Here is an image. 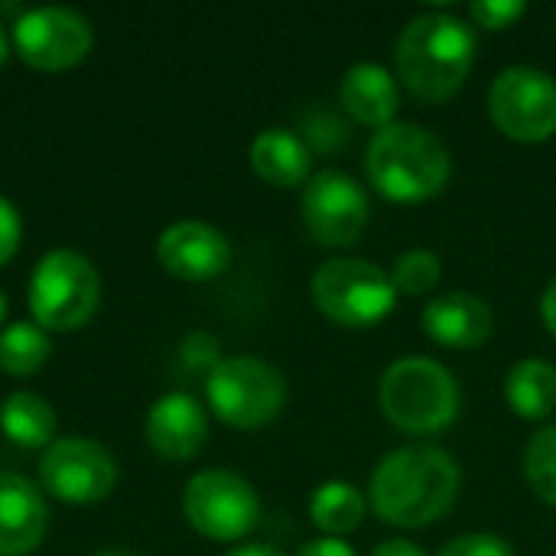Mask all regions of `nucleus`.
Wrapping results in <instances>:
<instances>
[{
  "mask_svg": "<svg viewBox=\"0 0 556 556\" xmlns=\"http://www.w3.org/2000/svg\"><path fill=\"white\" fill-rule=\"evenodd\" d=\"M143 433L156 456L182 463L202 450V443L208 437V414L192 394L173 391V394H163L147 410Z\"/></svg>",
  "mask_w": 556,
  "mask_h": 556,
  "instance_id": "obj_14",
  "label": "nucleus"
},
{
  "mask_svg": "<svg viewBox=\"0 0 556 556\" xmlns=\"http://www.w3.org/2000/svg\"><path fill=\"white\" fill-rule=\"evenodd\" d=\"M300 556H358L345 541H339V538H319V541H309Z\"/></svg>",
  "mask_w": 556,
  "mask_h": 556,
  "instance_id": "obj_29",
  "label": "nucleus"
},
{
  "mask_svg": "<svg viewBox=\"0 0 556 556\" xmlns=\"http://www.w3.org/2000/svg\"><path fill=\"white\" fill-rule=\"evenodd\" d=\"M541 316H544V326L556 336V280L547 283V290L541 296Z\"/></svg>",
  "mask_w": 556,
  "mask_h": 556,
  "instance_id": "obj_31",
  "label": "nucleus"
},
{
  "mask_svg": "<svg viewBox=\"0 0 556 556\" xmlns=\"http://www.w3.org/2000/svg\"><path fill=\"white\" fill-rule=\"evenodd\" d=\"M42 489L68 505H94L117 485L114 456L88 437H62L42 450L39 459Z\"/></svg>",
  "mask_w": 556,
  "mask_h": 556,
  "instance_id": "obj_11",
  "label": "nucleus"
},
{
  "mask_svg": "<svg viewBox=\"0 0 556 556\" xmlns=\"http://www.w3.org/2000/svg\"><path fill=\"white\" fill-rule=\"evenodd\" d=\"M29 313L46 332H68L91 319L101 300L94 264L72 248H55L39 257L29 274Z\"/></svg>",
  "mask_w": 556,
  "mask_h": 556,
  "instance_id": "obj_5",
  "label": "nucleus"
},
{
  "mask_svg": "<svg viewBox=\"0 0 556 556\" xmlns=\"http://www.w3.org/2000/svg\"><path fill=\"white\" fill-rule=\"evenodd\" d=\"M205 397L212 414L228 427L257 430L280 417L287 404V378L264 358L235 355L222 358L205 375Z\"/></svg>",
  "mask_w": 556,
  "mask_h": 556,
  "instance_id": "obj_6",
  "label": "nucleus"
},
{
  "mask_svg": "<svg viewBox=\"0 0 556 556\" xmlns=\"http://www.w3.org/2000/svg\"><path fill=\"white\" fill-rule=\"evenodd\" d=\"M450 150L446 143L420 124L394 121L378 130L365 150L368 182L391 202H427L450 182Z\"/></svg>",
  "mask_w": 556,
  "mask_h": 556,
  "instance_id": "obj_3",
  "label": "nucleus"
},
{
  "mask_svg": "<svg viewBox=\"0 0 556 556\" xmlns=\"http://www.w3.org/2000/svg\"><path fill=\"white\" fill-rule=\"evenodd\" d=\"M156 257L173 277L189 280V283H205L228 270L231 244L215 225L186 218V222H173L169 228H163L156 241Z\"/></svg>",
  "mask_w": 556,
  "mask_h": 556,
  "instance_id": "obj_13",
  "label": "nucleus"
},
{
  "mask_svg": "<svg viewBox=\"0 0 556 556\" xmlns=\"http://www.w3.org/2000/svg\"><path fill=\"white\" fill-rule=\"evenodd\" d=\"M365 511H368L365 495L349 482H326L313 492V502H309L313 525L329 538L358 531L365 521Z\"/></svg>",
  "mask_w": 556,
  "mask_h": 556,
  "instance_id": "obj_21",
  "label": "nucleus"
},
{
  "mask_svg": "<svg viewBox=\"0 0 556 556\" xmlns=\"http://www.w3.org/2000/svg\"><path fill=\"white\" fill-rule=\"evenodd\" d=\"M182 362L189 365V368H202L205 375L222 362V352H218V342H215V336H208V332H192L186 342H182Z\"/></svg>",
  "mask_w": 556,
  "mask_h": 556,
  "instance_id": "obj_27",
  "label": "nucleus"
},
{
  "mask_svg": "<svg viewBox=\"0 0 556 556\" xmlns=\"http://www.w3.org/2000/svg\"><path fill=\"white\" fill-rule=\"evenodd\" d=\"M46 525L49 511L42 492L16 472H0V556L36 551Z\"/></svg>",
  "mask_w": 556,
  "mask_h": 556,
  "instance_id": "obj_16",
  "label": "nucleus"
},
{
  "mask_svg": "<svg viewBox=\"0 0 556 556\" xmlns=\"http://www.w3.org/2000/svg\"><path fill=\"white\" fill-rule=\"evenodd\" d=\"M10 36L16 55L39 72H62L78 65L94 42V29L85 13L59 3L23 10L13 20Z\"/></svg>",
  "mask_w": 556,
  "mask_h": 556,
  "instance_id": "obj_10",
  "label": "nucleus"
},
{
  "mask_svg": "<svg viewBox=\"0 0 556 556\" xmlns=\"http://www.w3.org/2000/svg\"><path fill=\"white\" fill-rule=\"evenodd\" d=\"M424 332L443 349H479L495 332L492 306L472 293H443L433 296L420 316Z\"/></svg>",
  "mask_w": 556,
  "mask_h": 556,
  "instance_id": "obj_15",
  "label": "nucleus"
},
{
  "mask_svg": "<svg viewBox=\"0 0 556 556\" xmlns=\"http://www.w3.org/2000/svg\"><path fill=\"white\" fill-rule=\"evenodd\" d=\"M508 407L525 420H544L556 410V368L547 358H521L505 375Z\"/></svg>",
  "mask_w": 556,
  "mask_h": 556,
  "instance_id": "obj_19",
  "label": "nucleus"
},
{
  "mask_svg": "<svg viewBox=\"0 0 556 556\" xmlns=\"http://www.w3.org/2000/svg\"><path fill=\"white\" fill-rule=\"evenodd\" d=\"M459 492V466L437 446H401L371 476V505L394 528H427L440 521Z\"/></svg>",
  "mask_w": 556,
  "mask_h": 556,
  "instance_id": "obj_1",
  "label": "nucleus"
},
{
  "mask_svg": "<svg viewBox=\"0 0 556 556\" xmlns=\"http://www.w3.org/2000/svg\"><path fill=\"white\" fill-rule=\"evenodd\" d=\"M186 521L208 541H241L261 518V498L254 485L228 469H205L189 479L182 492Z\"/></svg>",
  "mask_w": 556,
  "mask_h": 556,
  "instance_id": "obj_8",
  "label": "nucleus"
},
{
  "mask_svg": "<svg viewBox=\"0 0 556 556\" xmlns=\"http://www.w3.org/2000/svg\"><path fill=\"white\" fill-rule=\"evenodd\" d=\"M489 114L508 140H551L556 134V81L541 68L511 65L489 88Z\"/></svg>",
  "mask_w": 556,
  "mask_h": 556,
  "instance_id": "obj_9",
  "label": "nucleus"
},
{
  "mask_svg": "<svg viewBox=\"0 0 556 556\" xmlns=\"http://www.w3.org/2000/svg\"><path fill=\"white\" fill-rule=\"evenodd\" d=\"M91 556H137V554H127V551H98V554Z\"/></svg>",
  "mask_w": 556,
  "mask_h": 556,
  "instance_id": "obj_34",
  "label": "nucleus"
},
{
  "mask_svg": "<svg viewBox=\"0 0 556 556\" xmlns=\"http://www.w3.org/2000/svg\"><path fill=\"white\" fill-rule=\"evenodd\" d=\"M3 316H7V293L0 290V323H3Z\"/></svg>",
  "mask_w": 556,
  "mask_h": 556,
  "instance_id": "obj_35",
  "label": "nucleus"
},
{
  "mask_svg": "<svg viewBox=\"0 0 556 556\" xmlns=\"http://www.w3.org/2000/svg\"><path fill=\"white\" fill-rule=\"evenodd\" d=\"M371 556H427L414 541H384Z\"/></svg>",
  "mask_w": 556,
  "mask_h": 556,
  "instance_id": "obj_30",
  "label": "nucleus"
},
{
  "mask_svg": "<svg viewBox=\"0 0 556 556\" xmlns=\"http://www.w3.org/2000/svg\"><path fill=\"white\" fill-rule=\"evenodd\" d=\"M525 479L531 485V492L556 508V424L541 427L525 450Z\"/></svg>",
  "mask_w": 556,
  "mask_h": 556,
  "instance_id": "obj_23",
  "label": "nucleus"
},
{
  "mask_svg": "<svg viewBox=\"0 0 556 556\" xmlns=\"http://www.w3.org/2000/svg\"><path fill=\"white\" fill-rule=\"evenodd\" d=\"M52 355L49 332L36 323H13L0 332V368L7 375H36Z\"/></svg>",
  "mask_w": 556,
  "mask_h": 556,
  "instance_id": "obj_22",
  "label": "nucleus"
},
{
  "mask_svg": "<svg viewBox=\"0 0 556 556\" xmlns=\"http://www.w3.org/2000/svg\"><path fill=\"white\" fill-rule=\"evenodd\" d=\"M339 104L365 127H391L401 108L397 78L378 62H358L342 75Z\"/></svg>",
  "mask_w": 556,
  "mask_h": 556,
  "instance_id": "obj_17",
  "label": "nucleus"
},
{
  "mask_svg": "<svg viewBox=\"0 0 556 556\" xmlns=\"http://www.w3.org/2000/svg\"><path fill=\"white\" fill-rule=\"evenodd\" d=\"M10 49H13V36L7 33V26H3V20H0V65L7 62Z\"/></svg>",
  "mask_w": 556,
  "mask_h": 556,
  "instance_id": "obj_33",
  "label": "nucleus"
},
{
  "mask_svg": "<svg viewBox=\"0 0 556 556\" xmlns=\"http://www.w3.org/2000/svg\"><path fill=\"white\" fill-rule=\"evenodd\" d=\"M440 277H443V264L427 248H414V251L401 254L391 270V283H394L397 296H424L440 283Z\"/></svg>",
  "mask_w": 556,
  "mask_h": 556,
  "instance_id": "obj_24",
  "label": "nucleus"
},
{
  "mask_svg": "<svg viewBox=\"0 0 556 556\" xmlns=\"http://www.w3.org/2000/svg\"><path fill=\"white\" fill-rule=\"evenodd\" d=\"M303 222L316 244L345 248L368 225V195L349 173L323 169L303 189Z\"/></svg>",
  "mask_w": 556,
  "mask_h": 556,
  "instance_id": "obj_12",
  "label": "nucleus"
},
{
  "mask_svg": "<svg viewBox=\"0 0 556 556\" xmlns=\"http://www.w3.org/2000/svg\"><path fill=\"white\" fill-rule=\"evenodd\" d=\"M378 401L391 427L414 437H427L446 430L456 420L459 384L440 362L414 355L394 362L384 371Z\"/></svg>",
  "mask_w": 556,
  "mask_h": 556,
  "instance_id": "obj_4",
  "label": "nucleus"
},
{
  "mask_svg": "<svg viewBox=\"0 0 556 556\" xmlns=\"http://www.w3.org/2000/svg\"><path fill=\"white\" fill-rule=\"evenodd\" d=\"M309 147L287 127H267L251 143V169L277 189H293L309 179Z\"/></svg>",
  "mask_w": 556,
  "mask_h": 556,
  "instance_id": "obj_18",
  "label": "nucleus"
},
{
  "mask_svg": "<svg viewBox=\"0 0 556 556\" xmlns=\"http://www.w3.org/2000/svg\"><path fill=\"white\" fill-rule=\"evenodd\" d=\"M440 556H515L511 544L495 534H463L450 541Z\"/></svg>",
  "mask_w": 556,
  "mask_h": 556,
  "instance_id": "obj_26",
  "label": "nucleus"
},
{
  "mask_svg": "<svg viewBox=\"0 0 556 556\" xmlns=\"http://www.w3.org/2000/svg\"><path fill=\"white\" fill-rule=\"evenodd\" d=\"M525 3L521 0H476L469 7L472 20L485 29H505L511 23H518L525 16Z\"/></svg>",
  "mask_w": 556,
  "mask_h": 556,
  "instance_id": "obj_25",
  "label": "nucleus"
},
{
  "mask_svg": "<svg viewBox=\"0 0 556 556\" xmlns=\"http://www.w3.org/2000/svg\"><path fill=\"white\" fill-rule=\"evenodd\" d=\"M0 430L23 450H46L55 437V410L33 391H16L0 404Z\"/></svg>",
  "mask_w": 556,
  "mask_h": 556,
  "instance_id": "obj_20",
  "label": "nucleus"
},
{
  "mask_svg": "<svg viewBox=\"0 0 556 556\" xmlns=\"http://www.w3.org/2000/svg\"><path fill=\"white\" fill-rule=\"evenodd\" d=\"M313 303L316 309L349 329H368L388 319V313L397 303V290L391 283V274H384L378 264L362 257H336L326 261L313 274Z\"/></svg>",
  "mask_w": 556,
  "mask_h": 556,
  "instance_id": "obj_7",
  "label": "nucleus"
},
{
  "mask_svg": "<svg viewBox=\"0 0 556 556\" xmlns=\"http://www.w3.org/2000/svg\"><path fill=\"white\" fill-rule=\"evenodd\" d=\"M20 241H23V218L16 205L7 195H0V267L20 251Z\"/></svg>",
  "mask_w": 556,
  "mask_h": 556,
  "instance_id": "obj_28",
  "label": "nucleus"
},
{
  "mask_svg": "<svg viewBox=\"0 0 556 556\" xmlns=\"http://www.w3.org/2000/svg\"><path fill=\"white\" fill-rule=\"evenodd\" d=\"M394 65L414 98L443 104L466 85L476 65L472 26L453 13L414 16L394 46Z\"/></svg>",
  "mask_w": 556,
  "mask_h": 556,
  "instance_id": "obj_2",
  "label": "nucleus"
},
{
  "mask_svg": "<svg viewBox=\"0 0 556 556\" xmlns=\"http://www.w3.org/2000/svg\"><path fill=\"white\" fill-rule=\"evenodd\" d=\"M225 556H283L277 547H270V544H241V547H235V551H228Z\"/></svg>",
  "mask_w": 556,
  "mask_h": 556,
  "instance_id": "obj_32",
  "label": "nucleus"
}]
</instances>
